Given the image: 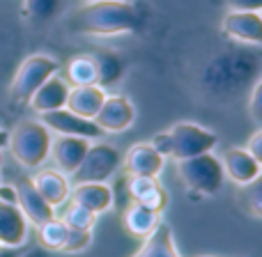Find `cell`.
Returning a JSON list of instances; mask_svg holds the SVG:
<instances>
[{"label":"cell","mask_w":262,"mask_h":257,"mask_svg":"<svg viewBox=\"0 0 262 257\" xmlns=\"http://www.w3.org/2000/svg\"><path fill=\"white\" fill-rule=\"evenodd\" d=\"M140 14L127 0H95L78 7L69 18V28L78 35L113 37L138 30Z\"/></svg>","instance_id":"obj_1"},{"label":"cell","mask_w":262,"mask_h":257,"mask_svg":"<svg viewBox=\"0 0 262 257\" xmlns=\"http://www.w3.org/2000/svg\"><path fill=\"white\" fill-rule=\"evenodd\" d=\"M53 133L39 120H21L7 131V149L12 158L26 170H37L49 161Z\"/></svg>","instance_id":"obj_2"},{"label":"cell","mask_w":262,"mask_h":257,"mask_svg":"<svg viewBox=\"0 0 262 257\" xmlns=\"http://www.w3.org/2000/svg\"><path fill=\"white\" fill-rule=\"evenodd\" d=\"M177 175L184 181L186 189L200 195H216L226 184V172H223L221 158L214 152L177 161Z\"/></svg>","instance_id":"obj_3"},{"label":"cell","mask_w":262,"mask_h":257,"mask_svg":"<svg viewBox=\"0 0 262 257\" xmlns=\"http://www.w3.org/2000/svg\"><path fill=\"white\" fill-rule=\"evenodd\" d=\"M60 62L55 58L46 53H32L18 64L16 74L12 78V85H9V97H12L14 104H28L35 90L46 81L51 78L53 74L60 72Z\"/></svg>","instance_id":"obj_4"},{"label":"cell","mask_w":262,"mask_h":257,"mask_svg":"<svg viewBox=\"0 0 262 257\" xmlns=\"http://www.w3.org/2000/svg\"><path fill=\"white\" fill-rule=\"evenodd\" d=\"M120 168H122L120 149L108 143H101V140H92L81 166L76 168V172L69 179H72V184H83V181H104V184H108V179Z\"/></svg>","instance_id":"obj_5"},{"label":"cell","mask_w":262,"mask_h":257,"mask_svg":"<svg viewBox=\"0 0 262 257\" xmlns=\"http://www.w3.org/2000/svg\"><path fill=\"white\" fill-rule=\"evenodd\" d=\"M172 135V156L175 161H184V158H193L200 154L214 152L219 143V135L214 131L200 127L195 122H177L170 129Z\"/></svg>","instance_id":"obj_6"},{"label":"cell","mask_w":262,"mask_h":257,"mask_svg":"<svg viewBox=\"0 0 262 257\" xmlns=\"http://www.w3.org/2000/svg\"><path fill=\"white\" fill-rule=\"evenodd\" d=\"M136 120V108L134 104L124 95H106L101 108L92 118V122L99 127L104 135L111 133H124Z\"/></svg>","instance_id":"obj_7"},{"label":"cell","mask_w":262,"mask_h":257,"mask_svg":"<svg viewBox=\"0 0 262 257\" xmlns=\"http://www.w3.org/2000/svg\"><path fill=\"white\" fill-rule=\"evenodd\" d=\"M39 122L55 135H76V138H85V140H90V143L92 140H99L101 135H104L92 120L81 118V115L72 113L69 108H58V110H51V113H41Z\"/></svg>","instance_id":"obj_8"},{"label":"cell","mask_w":262,"mask_h":257,"mask_svg":"<svg viewBox=\"0 0 262 257\" xmlns=\"http://www.w3.org/2000/svg\"><path fill=\"white\" fill-rule=\"evenodd\" d=\"M14 193H16V207L21 209V214L26 216L28 225L41 227L44 223H49L51 218L58 214L39 195V191L35 189L30 177H21V179L14 181Z\"/></svg>","instance_id":"obj_9"},{"label":"cell","mask_w":262,"mask_h":257,"mask_svg":"<svg viewBox=\"0 0 262 257\" xmlns=\"http://www.w3.org/2000/svg\"><path fill=\"white\" fill-rule=\"evenodd\" d=\"M88 147H90V140H85V138H76V135H53L49 158L55 163V170L72 177L74 172H76V168L81 166Z\"/></svg>","instance_id":"obj_10"},{"label":"cell","mask_w":262,"mask_h":257,"mask_svg":"<svg viewBox=\"0 0 262 257\" xmlns=\"http://www.w3.org/2000/svg\"><path fill=\"white\" fill-rule=\"evenodd\" d=\"M221 32L239 44H262V14L260 12H228L223 16Z\"/></svg>","instance_id":"obj_11"},{"label":"cell","mask_w":262,"mask_h":257,"mask_svg":"<svg viewBox=\"0 0 262 257\" xmlns=\"http://www.w3.org/2000/svg\"><path fill=\"white\" fill-rule=\"evenodd\" d=\"M69 90H72V85H69V83L64 81L62 74L58 72V74H53L51 78H46V81L37 87L35 95L28 99L26 106H30L37 115L51 113V110H58V108H64V106H67Z\"/></svg>","instance_id":"obj_12"},{"label":"cell","mask_w":262,"mask_h":257,"mask_svg":"<svg viewBox=\"0 0 262 257\" xmlns=\"http://www.w3.org/2000/svg\"><path fill=\"white\" fill-rule=\"evenodd\" d=\"M166 158L149 143H136L129 147L127 156H122V168L129 177H159L163 172Z\"/></svg>","instance_id":"obj_13"},{"label":"cell","mask_w":262,"mask_h":257,"mask_svg":"<svg viewBox=\"0 0 262 257\" xmlns=\"http://www.w3.org/2000/svg\"><path fill=\"white\" fill-rule=\"evenodd\" d=\"M223 172L226 179H230L237 186H246L251 181L260 179L262 172V163L258 158H253L244 147H230L221 158Z\"/></svg>","instance_id":"obj_14"},{"label":"cell","mask_w":262,"mask_h":257,"mask_svg":"<svg viewBox=\"0 0 262 257\" xmlns=\"http://www.w3.org/2000/svg\"><path fill=\"white\" fill-rule=\"evenodd\" d=\"M30 225L21 209L12 202H0V248H18L26 246Z\"/></svg>","instance_id":"obj_15"},{"label":"cell","mask_w":262,"mask_h":257,"mask_svg":"<svg viewBox=\"0 0 262 257\" xmlns=\"http://www.w3.org/2000/svg\"><path fill=\"white\" fill-rule=\"evenodd\" d=\"M69 200L81 207L90 209L92 214L101 216L113 207V189L104 181H83V184H72Z\"/></svg>","instance_id":"obj_16"},{"label":"cell","mask_w":262,"mask_h":257,"mask_svg":"<svg viewBox=\"0 0 262 257\" xmlns=\"http://www.w3.org/2000/svg\"><path fill=\"white\" fill-rule=\"evenodd\" d=\"M127 191L131 195V202H138L152 212L161 214L168 204V193L161 186L159 177H129Z\"/></svg>","instance_id":"obj_17"},{"label":"cell","mask_w":262,"mask_h":257,"mask_svg":"<svg viewBox=\"0 0 262 257\" xmlns=\"http://www.w3.org/2000/svg\"><path fill=\"white\" fill-rule=\"evenodd\" d=\"M32 184L55 212L67 202L69 193H72V179L67 175H62L60 170H39L32 177Z\"/></svg>","instance_id":"obj_18"},{"label":"cell","mask_w":262,"mask_h":257,"mask_svg":"<svg viewBox=\"0 0 262 257\" xmlns=\"http://www.w3.org/2000/svg\"><path fill=\"white\" fill-rule=\"evenodd\" d=\"M106 95H108V92H106L104 87H99V85H78V87H72V90H69L67 106H64V108H69L72 113L81 115V118H85V120H92L97 115V110L101 108V104H104Z\"/></svg>","instance_id":"obj_19"},{"label":"cell","mask_w":262,"mask_h":257,"mask_svg":"<svg viewBox=\"0 0 262 257\" xmlns=\"http://www.w3.org/2000/svg\"><path fill=\"white\" fill-rule=\"evenodd\" d=\"M122 223L131 237L145 239V237L152 235L163 221H161V214L159 212H152V209L143 207V204H138V202H131L122 216Z\"/></svg>","instance_id":"obj_20"},{"label":"cell","mask_w":262,"mask_h":257,"mask_svg":"<svg viewBox=\"0 0 262 257\" xmlns=\"http://www.w3.org/2000/svg\"><path fill=\"white\" fill-rule=\"evenodd\" d=\"M134 257H180V250L175 246V237H172V230L161 223L157 230L149 237L143 239V246L138 248V253Z\"/></svg>","instance_id":"obj_21"},{"label":"cell","mask_w":262,"mask_h":257,"mask_svg":"<svg viewBox=\"0 0 262 257\" xmlns=\"http://www.w3.org/2000/svg\"><path fill=\"white\" fill-rule=\"evenodd\" d=\"M92 60H95V67H97V85L99 87H111L115 85V83L122 78V60H120V55L115 53V51L111 49H97L92 51Z\"/></svg>","instance_id":"obj_22"},{"label":"cell","mask_w":262,"mask_h":257,"mask_svg":"<svg viewBox=\"0 0 262 257\" xmlns=\"http://www.w3.org/2000/svg\"><path fill=\"white\" fill-rule=\"evenodd\" d=\"M64 81L72 87L78 85H97V67L92 55H74L64 67Z\"/></svg>","instance_id":"obj_23"},{"label":"cell","mask_w":262,"mask_h":257,"mask_svg":"<svg viewBox=\"0 0 262 257\" xmlns=\"http://www.w3.org/2000/svg\"><path fill=\"white\" fill-rule=\"evenodd\" d=\"M55 216L67 225V230H88V232H92L95 225H97V214H92L90 209L81 207V204L72 202V200H67V202L60 207V214H55Z\"/></svg>","instance_id":"obj_24"},{"label":"cell","mask_w":262,"mask_h":257,"mask_svg":"<svg viewBox=\"0 0 262 257\" xmlns=\"http://www.w3.org/2000/svg\"><path fill=\"white\" fill-rule=\"evenodd\" d=\"M67 225L58 216H53L49 223L37 227V241L44 250H62L64 241H67Z\"/></svg>","instance_id":"obj_25"},{"label":"cell","mask_w":262,"mask_h":257,"mask_svg":"<svg viewBox=\"0 0 262 257\" xmlns=\"http://www.w3.org/2000/svg\"><path fill=\"white\" fill-rule=\"evenodd\" d=\"M239 204L249 216L262 218V191H260V179L251 181L246 186H239Z\"/></svg>","instance_id":"obj_26"},{"label":"cell","mask_w":262,"mask_h":257,"mask_svg":"<svg viewBox=\"0 0 262 257\" xmlns=\"http://www.w3.org/2000/svg\"><path fill=\"white\" fill-rule=\"evenodd\" d=\"M26 3V14L32 21H51L60 12L62 0H23Z\"/></svg>","instance_id":"obj_27"},{"label":"cell","mask_w":262,"mask_h":257,"mask_svg":"<svg viewBox=\"0 0 262 257\" xmlns=\"http://www.w3.org/2000/svg\"><path fill=\"white\" fill-rule=\"evenodd\" d=\"M92 241V232L88 230H69L67 232V241H64L62 250L60 253H81L90 246Z\"/></svg>","instance_id":"obj_28"},{"label":"cell","mask_w":262,"mask_h":257,"mask_svg":"<svg viewBox=\"0 0 262 257\" xmlns=\"http://www.w3.org/2000/svg\"><path fill=\"white\" fill-rule=\"evenodd\" d=\"M149 145H152L163 158L172 156V135H170V131H161V133H157L152 140H149Z\"/></svg>","instance_id":"obj_29"},{"label":"cell","mask_w":262,"mask_h":257,"mask_svg":"<svg viewBox=\"0 0 262 257\" xmlns=\"http://www.w3.org/2000/svg\"><path fill=\"white\" fill-rule=\"evenodd\" d=\"M249 110H251V118H253V122L260 127V124H262V81L255 83L253 92H251Z\"/></svg>","instance_id":"obj_30"},{"label":"cell","mask_w":262,"mask_h":257,"mask_svg":"<svg viewBox=\"0 0 262 257\" xmlns=\"http://www.w3.org/2000/svg\"><path fill=\"white\" fill-rule=\"evenodd\" d=\"M230 12H260L262 0H226Z\"/></svg>","instance_id":"obj_31"},{"label":"cell","mask_w":262,"mask_h":257,"mask_svg":"<svg viewBox=\"0 0 262 257\" xmlns=\"http://www.w3.org/2000/svg\"><path fill=\"white\" fill-rule=\"evenodd\" d=\"M244 149H246V152H249L253 158H258V161L262 163V129H260V127L253 131V135L249 138V143H246Z\"/></svg>","instance_id":"obj_32"},{"label":"cell","mask_w":262,"mask_h":257,"mask_svg":"<svg viewBox=\"0 0 262 257\" xmlns=\"http://www.w3.org/2000/svg\"><path fill=\"white\" fill-rule=\"evenodd\" d=\"M0 202H12V204H16L14 184H3V181H0Z\"/></svg>","instance_id":"obj_33"},{"label":"cell","mask_w":262,"mask_h":257,"mask_svg":"<svg viewBox=\"0 0 262 257\" xmlns=\"http://www.w3.org/2000/svg\"><path fill=\"white\" fill-rule=\"evenodd\" d=\"M18 257H49V255H46V250L41 246H28Z\"/></svg>","instance_id":"obj_34"},{"label":"cell","mask_w":262,"mask_h":257,"mask_svg":"<svg viewBox=\"0 0 262 257\" xmlns=\"http://www.w3.org/2000/svg\"><path fill=\"white\" fill-rule=\"evenodd\" d=\"M3 147H7V131L0 129V149Z\"/></svg>","instance_id":"obj_35"},{"label":"cell","mask_w":262,"mask_h":257,"mask_svg":"<svg viewBox=\"0 0 262 257\" xmlns=\"http://www.w3.org/2000/svg\"><path fill=\"white\" fill-rule=\"evenodd\" d=\"M85 3H95V0H85Z\"/></svg>","instance_id":"obj_36"}]
</instances>
